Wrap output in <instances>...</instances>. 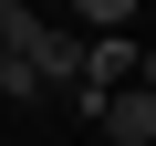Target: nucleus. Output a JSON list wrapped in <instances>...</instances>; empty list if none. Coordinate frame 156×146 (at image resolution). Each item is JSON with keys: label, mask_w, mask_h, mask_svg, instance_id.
<instances>
[{"label": "nucleus", "mask_w": 156, "mask_h": 146, "mask_svg": "<svg viewBox=\"0 0 156 146\" xmlns=\"http://www.w3.org/2000/svg\"><path fill=\"white\" fill-rule=\"evenodd\" d=\"M42 42V11H31V0H0V52H31Z\"/></svg>", "instance_id": "nucleus-5"}, {"label": "nucleus", "mask_w": 156, "mask_h": 146, "mask_svg": "<svg viewBox=\"0 0 156 146\" xmlns=\"http://www.w3.org/2000/svg\"><path fill=\"white\" fill-rule=\"evenodd\" d=\"M94 125H104L115 146H156V94H146V84H115V94L94 104Z\"/></svg>", "instance_id": "nucleus-1"}, {"label": "nucleus", "mask_w": 156, "mask_h": 146, "mask_svg": "<svg viewBox=\"0 0 156 146\" xmlns=\"http://www.w3.org/2000/svg\"><path fill=\"white\" fill-rule=\"evenodd\" d=\"M21 63L42 73V94H62V84H73V73H83V31H73V21H42V42H31Z\"/></svg>", "instance_id": "nucleus-3"}, {"label": "nucleus", "mask_w": 156, "mask_h": 146, "mask_svg": "<svg viewBox=\"0 0 156 146\" xmlns=\"http://www.w3.org/2000/svg\"><path fill=\"white\" fill-rule=\"evenodd\" d=\"M0 94H11V104H42V73H31L21 52H0Z\"/></svg>", "instance_id": "nucleus-6"}, {"label": "nucleus", "mask_w": 156, "mask_h": 146, "mask_svg": "<svg viewBox=\"0 0 156 146\" xmlns=\"http://www.w3.org/2000/svg\"><path fill=\"white\" fill-rule=\"evenodd\" d=\"M83 94H115V84H135V42L125 31H83V73H73Z\"/></svg>", "instance_id": "nucleus-2"}, {"label": "nucleus", "mask_w": 156, "mask_h": 146, "mask_svg": "<svg viewBox=\"0 0 156 146\" xmlns=\"http://www.w3.org/2000/svg\"><path fill=\"white\" fill-rule=\"evenodd\" d=\"M52 11H62L73 31H125V21H135V0H52Z\"/></svg>", "instance_id": "nucleus-4"}]
</instances>
